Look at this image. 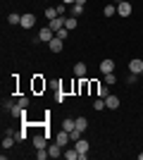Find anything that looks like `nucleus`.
Masks as SVG:
<instances>
[{
	"label": "nucleus",
	"instance_id": "1",
	"mask_svg": "<svg viewBox=\"0 0 143 160\" xmlns=\"http://www.w3.org/2000/svg\"><path fill=\"white\" fill-rule=\"evenodd\" d=\"M131 10H134V7H131L129 0H122V2H117V14H119V17H129Z\"/></svg>",
	"mask_w": 143,
	"mask_h": 160
},
{
	"label": "nucleus",
	"instance_id": "2",
	"mask_svg": "<svg viewBox=\"0 0 143 160\" xmlns=\"http://www.w3.org/2000/svg\"><path fill=\"white\" fill-rule=\"evenodd\" d=\"M129 72L141 77V72H143V58H134V60L129 62Z\"/></svg>",
	"mask_w": 143,
	"mask_h": 160
},
{
	"label": "nucleus",
	"instance_id": "3",
	"mask_svg": "<svg viewBox=\"0 0 143 160\" xmlns=\"http://www.w3.org/2000/svg\"><path fill=\"white\" fill-rule=\"evenodd\" d=\"M55 38V31L50 27H43L41 31H38V41H45V43H50V41Z\"/></svg>",
	"mask_w": 143,
	"mask_h": 160
},
{
	"label": "nucleus",
	"instance_id": "4",
	"mask_svg": "<svg viewBox=\"0 0 143 160\" xmlns=\"http://www.w3.org/2000/svg\"><path fill=\"white\" fill-rule=\"evenodd\" d=\"M55 141H57V143H60V146L64 148V146L69 143V141H72V136H69V132H67V129H60V132H57V136H55Z\"/></svg>",
	"mask_w": 143,
	"mask_h": 160
},
{
	"label": "nucleus",
	"instance_id": "5",
	"mask_svg": "<svg viewBox=\"0 0 143 160\" xmlns=\"http://www.w3.org/2000/svg\"><path fill=\"white\" fill-rule=\"evenodd\" d=\"M62 46H64V38H60V36H55L50 43H48V48H50V53H60Z\"/></svg>",
	"mask_w": 143,
	"mask_h": 160
},
{
	"label": "nucleus",
	"instance_id": "6",
	"mask_svg": "<svg viewBox=\"0 0 143 160\" xmlns=\"http://www.w3.org/2000/svg\"><path fill=\"white\" fill-rule=\"evenodd\" d=\"M34 24H36V14H31V12L21 14V27H24V29H31Z\"/></svg>",
	"mask_w": 143,
	"mask_h": 160
},
{
	"label": "nucleus",
	"instance_id": "7",
	"mask_svg": "<svg viewBox=\"0 0 143 160\" xmlns=\"http://www.w3.org/2000/svg\"><path fill=\"white\" fill-rule=\"evenodd\" d=\"M48 27L57 33L60 29H64V17H55V19H50V22H48Z\"/></svg>",
	"mask_w": 143,
	"mask_h": 160
},
{
	"label": "nucleus",
	"instance_id": "8",
	"mask_svg": "<svg viewBox=\"0 0 143 160\" xmlns=\"http://www.w3.org/2000/svg\"><path fill=\"white\" fill-rule=\"evenodd\" d=\"M48 153H50V158H62V155H64V153H62V146L57 143V141L48 146Z\"/></svg>",
	"mask_w": 143,
	"mask_h": 160
},
{
	"label": "nucleus",
	"instance_id": "9",
	"mask_svg": "<svg viewBox=\"0 0 143 160\" xmlns=\"http://www.w3.org/2000/svg\"><path fill=\"white\" fill-rule=\"evenodd\" d=\"M34 146H36V151H38V148H48L45 134H34Z\"/></svg>",
	"mask_w": 143,
	"mask_h": 160
},
{
	"label": "nucleus",
	"instance_id": "10",
	"mask_svg": "<svg viewBox=\"0 0 143 160\" xmlns=\"http://www.w3.org/2000/svg\"><path fill=\"white\" fill-rule=\"evenodd\" d=\"M100 72H102V74L115 72V60H110V58H107V60H102V62H100Z\"/></svg>",
	"mask_w": 143,
	"mask_h": 160
},
{
	"label": "nucleus",
	"instance_id": "11",
	"mask_svg": "<svg viewBox=\"0 0 143 160\" xmlns=\"http://www.w3.org/2000/svg\"><path fill=\"white\" fill-rule=\"evenodd\" d=\"M74 148L79 151V153H88V148H91V143L86 139H79V141H74Z\"/></svg>",
	"mask_w": 143,
	"mask_h": 160
},
{
	"label": "nucleus",
	"instance_id": "12",
	"mask_svg": "<svg viewBox=\"0 0 143 160\" xmlns=\"http://www.w3.org/2000/svg\"><path fill=\"white\" fill-rule=\"evenodd\" d=\"M105 105H107V110H117V108H119V98H117V96H107V98H105Z\"/></svg>",
	"mask_w": 143,
	"mask_h": 160
},
{
	"label": "nucleus",
	"instance_id": "13",
	"mask_svg": "<svg viewBox=\"0 0 143 160\" xmlns=\"http://www.w3.org/2000/svg\"><path fill=\"white\" fill-rule=\"evenodd\" d=\"M76 24H79V22H76V17H74V14H72V17H64V29H67V31L76 29Z\"/></svg>",
	"mask_w": 143,
	"mask_h": 160
},
{
	"label": "nucleus",
	"instance_id": "14",
	"mask_svg": "<svg viewBox=\"0 0 143 160\" xmlns=\"http://www.w3.org/2000/svg\"><path fill=\"white\" fill-rule=\"evenodd\" d=\"M74 74L79 77V79H83V77H86V65H83V62H76L74 65Z\"/></svg>",
	"mask_w": 143,
	"mask_h": 160
},
{
	"label": "nucleus",
	"instance_id": "15",
	"mask_svg": "<svg viewBox=\"0 0 143 160\" xmlns=\"http://www.w3.org/2000/svg\"><path fill=\"white\" fill-rule=\"evenodd\" d=\"M14 141H17V139H14L12 134H5V139H2V151H7V148H12V146H14Z\"/></svg>",
	"mask_w": 143,
	"mask_h": 160
},
{
	"label": "nucleus",
	"instance_id": "16",
	"mask_svg": "<svg viewBox=\"0 0 143 160\" xmlns=\"http://www.w3.org/2000/svg\"><path fill=\"white\" fill-rule=\"evenodd\" d=\"M62 129H67V132H74V129H76V120H62Z\"/></svg>",
	"mask_w": 143,
	"mask_h": 160
},
{
	"label": "nucleus",
	"instance_id": "17",
	"mask_svg": "<svg viewBox=\"0 0 143 160\" xmlns=\"http://www.w3.org/2000/svg\"><path fill=\"white\" fill-rule=\"evenodd\" d=\"M86 127H88V120H86V117H76V129H79V132H86Z\"/></svg>",
	"mask_w": 143,
	"mask_h": 160
},
{
	"label": "nucleus",
	"instance_id": "18",
	"mask_svg": "<svg viewBox=\"0 0 143 160\" xmlns=\"http://www.w3.org/2000/svg\"><path fill=\"white\" fill-rule=\"evenodd\" d=\"M7 24H21V14H17V12L7 14Z\"/></svg>",
	"mask_w": 143,
	"mask_h": 160
},
{
	"label": "nucleus",
	"instance_id": "19",
	"mask_svg": "<svg viewBox=\"0 0 143 160\" xmlns=\"http://www.w3.org/2000/svg\"><path fill=\"white\" fill-rule=\"evenodd\" d=\"M24 110H26V108H21L19 103H14V108L10 110V112H12V117H21V115H24Z\"/></svg>",
	"mask_w": 143,
	"mask_h": 160
},
{
	"label": "nucleus",
	"instance_id": "20",
	"mask_svg": "<svg viewBox=\"0 0 143 160\" xmlns=\"http://www.w3.org/2000/svg\"><path fill=\"white\" fill-rule=\"evenodd\" d=\"M98 96H100V98H107V96H110V84H102V86H98Z\"/></svg>",
	"mask_w": 143,
	"mask_h": 160
},
{
	"label": "nucleus",
	"instance_id": "21",
	"mask_svg": "<svg viewBox=\"0 0 143 160\" xmlns=\"http://www.w3.org/2000/svg\"><path fill=\"white\" fill-rule=\"evenodd\" d=\"M64 158L67 160H79V151H76V148H69V151H64Z\"/></svg>",
	"mask_w": 143,
	"mask_h": 160
},
{
	"label": "nucleus",
	"instance_id": "22",
	"mask_svg": "<svg viewBox=\"0 0 143 160\" xmlns=\"http://www.w3.org/2000/svg\"><path fill=\"white\" fill-rule=\"evenodd\" d=\"M102 14H105V17H112V14H117V5H107L105 10H102Z\"/></svg>",
	"mask_w": 143,
	"mask_h": 160
},
{
	"label": "nucleus",
	"instance_id": "23",
	"mask_svg": "<svg viewBox=\"0 0 143 160\" xmlns=\"http://www.w3.org/2000/svg\"><path fill=\"white\" fill-rule=\"evenodd\" d=\"M93 108L98 110V112H100V110H105V108H107V105H105V98H98V100L93 103Z\"/></svg>",
	"mask_w": 143,
	"mask_h": 160
},
{
	"label": "nucleus",
	"instance_id": "24",
	"mask_svg": "<svg viewBox=\"0 0 143 160\" xmlns=\"http://www.w3.org/2000/svg\"><path fill=\"white\" fill-rule=\"evenodd\" d=\"M45 17H48V19H55V17H60V14H57L55 7H48V10H45Z\"/></svg>",
	"mask_w": 143,
	"mask_h": 160
},
{
	"label": "nucleus",
	"instance_id": "25",
	"mask_svg": "<svg viewBox=\"0 0 143 160\" xmlns=\"http://www.w3.org/2000/svg\"><path fill=\"white\" fill-rule=\"evenodd\" d=\"M115 81H117V74H115V72L105 74V84H115Z\"/></svg>",
	"mask_w": 143,
	"mask_h": 160
},
{
	"label": "nucleus",
	"instance_id": "26",
	"mask_svg": "<svg viewBox=\"0 0 143 160\" xmlns=\"http://www.w3.org/2000/svg\"><path fill=\"white\" fill-rule=\"evenodd\" d=\"M34 88H36V91H41V88H45V81H43L41 77H38V79L34 81Z\"/></svg>",
	"mask_w": 143,
	"mask_h": 160
},
{
	"label": "nucleus",
	"instance_id": "27",
	"mask_svg": "<svg viewBox=\"0 0 143 160\" xmlns=\"http://www.w3.org/2000/svg\"><path fill=\"white\" fill-rule=\"evenodd\" d=\"M81 12H83V5H76V2H74V7H72V14H74V17H79Z\"/></svg>",
	"mask_w": 143,
	"mask_h": 160
},
{
	"label": "nucleus",
	"instance_id": "28",
	"mask_svg": "<svg viewBox=\"0 0 143 160\" xmlns=\"http://www.w3.org/2000/svg\"><path fill=\"white\" fill-rule=\"evenodd\" d=\"M81 134H83V132H79V129H74V132H69V136H72V141H79V139H81Z\"/></svg>",
	"mask_w": 143,
	"mask_h": 160
},
{
	"label": "nucleus",
	"instance_id": "29",
	"mask_svg": "<svg viewBox=\"0 0 143 160\" xmlns=\"http://www.w3.org/2000/svg\"><path fill=\"white\" fill-rule=\"evenodd\" d=\"M12 136H14V139H17V141H24V139H26V134H24V132H14Z\"/></svg>",
	"mask_w": 143,
	"mask_h": 160
},
{
	"label": "nucleus",
	"instance_id": "30",
	"mask_svg": "<svg viewBox=\"0 0 143 160\" xmlns=\"http://www.w3.org/2000/svg\"><path fill=\"white\" fill-rule=\"evenodd\" d=\"M2 108H5V110H12L14 103H12V100H2Z\"/></svg>",
	"mask_w": 143,
	"mask_h": 160
},
{
	"label": "nucleus",
	"instance_id": "31",
	"mask_svg": "<svg viewBox=\"0 0 143 160\" xmlns=\"http://www.w3.org/2000/svg\"><path fill=\"white\" fill-rule=\"evenodd\" d=\"M17 103H19V105H21V108H26V105H29V98H26V96H21V98H19V100H17Z\"/></svg>",
	"mask_w": 143,
	"mask_h": 160
},
{
	"label": "nucleus",
	"instance_id": "32",
	"mask_svg": "<svg viewBox=\"0 0 143 160\" xmlns=\"http://www.w3.org/2000/svg\"><path fill=\"white\" fill-rule=\"evenodd\" d=\"M67 33H69V31H67V29H60V31L55 33V36H60V38H67Z\"/></svg>",
	"mask_w": 143,
	"mask_h": 160
},
{
	"label": "nucleus",
	"instance_id": "33",
	"mask_svg": "<svg viewBox=\"0 0 143 160\" xmlns=\"http://www.w3.org/2000/svg\"><path fill=\"white\" fill-rule=\"evenodd\" d=\"M55 10H57V14H60V17H62V14H64V2H60V5L55 7Z\"/></svg>",
	"mask_w": 143,
	"mask_h": 160
},
{
	"label": "nucleus",
	"instance_id": "34",
	"mask_svg": "<svg viewBox=\"0 0 143 160\" xmlns=\"http://www.w3.org/2000/svg\"><path fill=\"white\" fill-rule=\"evenodd\" d=\"M136 77H138V74H129V77H126V84H134V81H136Z\"/></svg>",
	"mask_w": 143,
	"mask_h": 160
},
{
	"label": "nucleus",
	"instance_id": "35",
	"mask_svg": "<svg viewBox=\"0 0 143 160\" xmlns=\"http://www.w3.org/2000/svg\"><path fill=\"white\" fill-rule=\"evenodd\" d=\"M62 2H64V5H74L76 0H62Z\"/></svg>",
	"mask_w": 143,
	"mask_h": 160
},
{
	"label": "nucleus",
	"instance_id": "36",
	"mask_svg": "<svg viewBox=\"0 0 143 160\" xmlns=\"http://www.w3.org/2000/svg\"><path fill=\"white\" fill-rule=\"evenodd\" d=\"M76 5H86V0H76Z\"/></svg>",
	"mask_w": 143,
	"mask_h": 160
},
{
	"label": "nucleus",
	"instance_id": "37",
	"mask_svg": "<svg viewBox=\"0 0 143 160\" xmlns=\"http://www.w3.org/2000/svg\"><path fill=\"white\" fill-rule=\"evenodd\" d=\"M138 160H143V153H138Z\"/></svg>",
	"mask_w": 143,
	"mask_h": 160
},
{
	"label": "nucleus",
	"instance_id": "38",
	"mask_svg": "<svg viewBox=\"0 0 143 160\" xmlns=\"http://www.w3.org/2000/svg\"><path fill=\"white\" fill-rule=\"evenodd\" d=\"M141 79H143V72H141Z\"/></svg>",
	"mask_w": 143,
	"mask_h": 160
}]
</instances>
